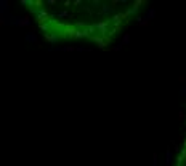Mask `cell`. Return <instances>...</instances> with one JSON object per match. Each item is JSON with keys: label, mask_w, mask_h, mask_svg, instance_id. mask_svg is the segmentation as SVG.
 Masks as SVG:
<instances>
[{"label": "cell", "mask_w": 186, "mask_h": 166, "mask_svg": "<svg viewBox=\"0 0 186 166\" xmlns=\"http://www.w3.org/2000/svg\"><path fill=\"white\" fill-rule=\"evenodd\" d=\"M50 40H90L108 43L138 10L135 2H26Z\"/></svg>", "instance_id": "obj_1"}, {"label": "cell", "mask_w": 186, "mask_h": 166, "mask_svg": "<svg viewBox=\"0 0 186 166\" xmlns=\"http://www.w3.org/2000/svg\"><path fill=\"white\" fill-rule=\"evenodd\" d=\"M175 166H186V131H184V137H183L180 152H178V155H176Z\"/></svg>", "instance_id": "obj_2"}]
</instances>
